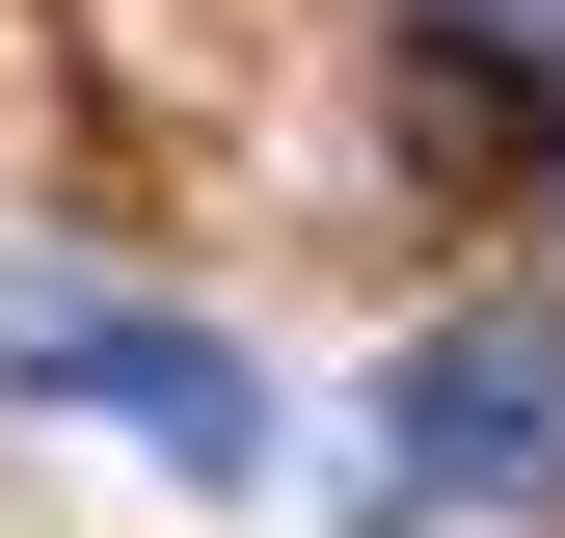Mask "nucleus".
<instances>
[{
    "mask_svg": "<svg viewBox=\"0 0 565 538\" xmlns=\"http://www.w3.org/2000/svg\"><path fill=\"white\" fill-rule=\"evenodd\" d=\"M0 377H28V404H108V431L216 458V485H243V431H269V377L216 351V323H162V297H82V269H0Z\"/></svg>",
    "mask_w": 565,
    "mask_h": 538,
    "instance_id": "f257e3e1",
    "label": "nucleus"
},
{
    "mask_svg": "<svg viewBox=\"0 0 565 538\" xmlns=\"http://www.w3.org/2000/svg\"><path fill=\"white\" fill-rule=\"evenodd\" d=\"M565 431V323H458V351H404V485H539Z\"/></svg>",
    "mask_w": 565,
    "mask_h": 538,
    "instance_id": "f03ea898",
    "label": "nucleus"
}]
</instances>
